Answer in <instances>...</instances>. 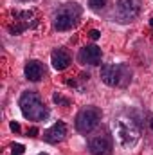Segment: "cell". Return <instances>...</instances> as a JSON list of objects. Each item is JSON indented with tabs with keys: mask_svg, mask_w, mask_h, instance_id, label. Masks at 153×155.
Segmentation results:
<instances>
[{
	"mask_svg": "<svg viewBox=\"0 0 153 155\" xmlns=\"http://www.w3.org/2000/svg\"><path fill=\"white\" fill-rule=\"evenodd\" d=\"M79 60L88 65H99L101 61V49L97 45H88L79 51Z\"/></svg>",
	"mask_w": 153,
	"mask_h": 155,
	"instance_id": "ba28073f",
	"label": "cell"
},
{
	"mask_svg": "<svg viewBox=\"0 0 153 155\" xmlns=\"http://www.w3.org/2000/svg\"><path fill=\"white\" fill-rule=\"evenodd\" d=\"M114 132H115V137L119 141V144L122 148H130L137 143L139 135H141V128H139V123L133 119V117L122 116L115 117L114 121Z\"/></svg>",
	"mask_w": 153,
	"mask_h": 155,
	"instance_id": "6da1fadb",
	"label": "cell"
},
{
	"mask_svg": "<svg viewBox=\"0 0 153 155\" xmlns=\"http://www.w3.org/2000/svg\"><path fill=\"white\" fill-rule=\"evenodd\" d=\"M40 155H45V153H40Z\"/></svg>",
	"mask_w": 153,
	"mask_h": 155,
	"instance_id": "e0dca14e",
	"label": "cell"
},
{
	"mask_svg": "<svg viewBox=\"0 0 153 155\" xmlns=\"http://www.w3.org/2000/svg\"><path fill=\"white\" fill-rule=\"evenodd\" d=\"M101 121V110L96 108V107H88V108H83L76 117V128L77 132L81 134H88L92 132Z\"/></svg>",
	"mask_w": 153,
	"mask_h": 155,
	"instance_id": "277c9868",
	"label": "cell"
},
{
	"mask_svg": "<svg viewBox=\"0 0 153 155\" xmlns=\"http://www.w3.org/2000/svg\"><path fill=\"white\" fill-rule=\"evenodd\" d=\"M90 36H92L94 40H97L99 36H101V33H99V31H92V33H90Z\"/></svg>",
	"mask_w": 153,
	"mask_h": 155,
	"instance_id": "9a60e30c",
	"label": "cell"
},
{
	"mask_svg": "<svg viewBox=\"0 0 153 155\" xmlns=\"http://www.w3.org/2000/svg\"><path fill=\"white\" fill-rule=\"evenodd\" d=\"M11 130H15V132H18V130H20V124L13 121V123H11Z\"/></svg>",
	"mask_w": 153,
	"mask_h": 155,
	"instance_id": "5bb4252c",
	"label": "cell"
},
{
	"mask_svg": "<svg viewBox=\"0 0 153 155\" xmlns=\"http://www.w3.org/2000/svg\"><path fill=\"white\" fill-rule=\"evenodd\" d=\"M43 72L45 71H43V67H41L40 61H29L25 65V78L29 81H40L43 78Z\"/></svg>",
	"mask_w": 153,
	"mask_h": 155,
	"instance_id": "8fae6325",
	"label": "cell"
},
{
	"mask_svg": "<svg viewBox=\"0 0 153 155\" xmlns=\"http://www.w3.org/2000/svg\"><path fill=\"white\" fill-rule=\"evenodd\" d=\"M106 4V0H88V5L92 7V9H99V7H103Z\"/></svg>",
	"mask_w": 153,
	"mask_h": 155,
	"instance_id": "7c38bea8",
	"label": "cell"
},
{
	"mask_svg": "<svg viewBox=\"0 0 153 155\" xmlns=\"http://www.w3.org/2000/svg\"><path fill=\"white\" fill-rule=\"evenodd\" d=\"M20 108L22 114L31 121H41L47 117V107L36 92H24L20 97Z\"/></svg>",
	"mask_w": 153,
	"mask_h": 155,
	"instance_id": "7a4b0ae2",
	"label": "cell"
},
{
	"mask_svg": "<svg viewBox=\"0 0 153 155\" xmlns=\"http://www.w3.org/2000/svg\"><path fill=\"white\" fill-rule=\"evenodd\" d=\"M50 63H52V67H54L56 71H63V69L69 67L70 56H69L65 51H54L52 56H50Z\"/></svg>",
	"mask_w": 153,
	"mask_h": 155,
	"instance_id": "30bf717a",
	"label": "cell"
},
{
	"mask_svg": "<svg viewBox=\"0 0 153 155\" xmlns=\"http://www.w3.org/2000/svg\"><path fill=\"white\" fill-rule=\"evenodd\" d=\"M151 128H153V119H151Z\"/></svg>",
	"mask_w": 153,
	"mask_h": 155,
	"instance_id": "2e32d148",
	"label": "cell"
},
{
	"mask_svg": "<svg viewBox=\"0 0 153 155\" xmlns=\"http://www.w3.org/2000/svg\"><path fill=\"white\" fill-rule=\"evenodd\" d=\"M65 135H67V126H65V123H56V124H52V126L45 132V141L56 144V143L63 141Z\"/></svg>",
	"mask_w": 153,
	"mask_h": 155,
	"instance_id": "9c48e42d",
	"label": "cell"
},
{
	"mask_svg": "<svg viewBox=\"0 0 153 155\" xmlns=\"http://www.w3.org/2000/svg\"><path fill=\"white\" fill-rule=\"evenodd\" d=\"M79 15H81V9H79V5L77 4H65L58 13H56V16H54V27L58 29V31H67V29H70L74 24H76V20L79 18Z\"/></svg>",
	"mask_w": 153,
	"mask_h": 155,
	"instance_id": "3957f363",
	"label": "cell"
},
{
	"mask_svg": "<svg viewBox=\"0 0 153 155\" xmlns=\"http://www.w3.org/2000/svg\"><path fill=\"white\" fill-rule=\"evenodd\" d=\"M88 150L92 155H112V150H114V144H112V139L110 135L103 134V135H97L90 141L88 144Z\"/></svg>",
	"mask_w": 153,
	"mask_h": 155,
	"instance_id": "52a82bcc",
	"label": "cell"
},
{
	"mask_svg": "<svg viewBox=\"0 0 153 155\" xmlns=\"http://www.w3.org/2000/svg\"><path fill=\"white\" fill-rule=\"evenodd\" d=\"M13 152H11V155H22L24 153V146L22 144H13V148H11Z\"/></svg>",
	"mask_w": 153,
	"mask_h": 155,
	"instance_id": "4fadbf2b",
	"label": "cell"
},
{
	"mask_svg": "<svg viewBox=\"0 0 153 155\" xmlns=\"http://www.w3.org/2000/svg\"><path fill=\"white\" fill-rule=\"evenodd\" d=\"M101 79L110 87L126 85V81L130 79V72L124 65H105L101 69Z\"/></svg>",
	"mask_w": 153,
	"mask_h": 155,
	"instance_id": "5b68a950",
	"label": "cell"
},
{
	"mask_svg": "<svg viewBox=\"0 0 153 155\" xmlns=\"http://www.w3.org/2000/svg\"><path fill=\"white\" fill-rule=\"evenodd\" d=\"M141 11V0H119L117 4V15L122 22L133 20Z\"/></svg>",
	"mask_w": 153,
	"mask_h": 155,
	"instance_id": "8992f818",
	"label": "cell"
}]
</instances>
